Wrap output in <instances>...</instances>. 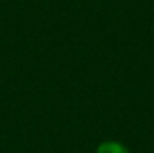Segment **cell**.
Returning a JSON list of instances; mask_svg holds the SVG:
<instances>
[{
	"mask_svg": "<svg viewBox=\"0 0 154 153\" xmlns=\"http://www.w3.org/2000/svg\"><path fill=\"white\" fill-rule=\"evenodd\" d=\"M96 153H130L125 145L115 141H106L100 144L96 149Z\"/></svg>",
	"mask_w": 154,
	"mask_h": 153,
	"instance_id": "1",
	"label": "cell"
}]
</instances>
